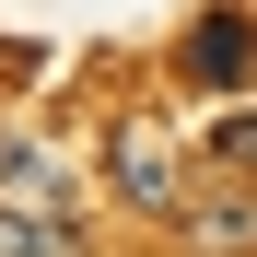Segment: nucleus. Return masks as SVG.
I'll list each match as a JSON object with an SVG mask.
<instances>
[{
    "mask_svg": "<svg viewBox=\"0 0 257 257\" xmlns=\"http://www.w3.org/2000/svg\"><path fill=\"white\" fill-rule=\"evenodd\" d=\"M0 257H82V234H70V210H24V199H0Z\"/></svg>",
    "mask_w": 257,
    "mask_h": 257,
    "instance_id": "obj_5",
    "label": "nucleus"
},
{
    "mask_svg": "<svg viewBox=\"0 0 257 257\" xmlns=\"http://www.w3.org/2000/svg\"><path fill=\"white\" fill-rule=\"evenodd\" d=\"M210 164H234V176H257V117H222V128H210Z\"/></svg>",
    "mask_w": 257,
    "mask_h": 257,
    "instance_id": "obj_6",
    "label": "nucleus"
},
{
    "mask_svg": "<svg viewBox=\"0 0 257 257\" xmlns=\"http://www.w3.org/2000/svg\"><path fill=\"white\" fill-rule=\"evenodd\" d=\"M105 187H117L128 210H187V199H176V152H164L152 117H128L117 141H105Z\"/></svg>",
    "mask_w": 257,
    "mask_h": 257,
    "instance_id": "obj_1",
    "label": "nucleus"
},
{
    "mask_svg": "<svg viewBox=\"0 0 257 257\" xmlns=\"http://www.w3.org/2000/svg\"><path fill=\"white\" fill-rule=\"evenodd\" d=\"M176 222H187V245H199V257H245V245H257V199H245V187H222V199H187Z\"/></svg>",
    "mask_w": 257,
    "mask_h": 257,
    "instance_id": "obj_4",
    "label": "nucleus"
},
{
    "mask_svg": "<svg viewBox=\"0 0 257 257\" xmlns=\"http://www.w3.org/2000/svg\"><path fill=\"white\" fill-rule=\"evenodd\" d=\"M176 70L199 82V94H222V82H245V70H257V24H245V12H199V24L176 35Z\"/></svg>",
    "mask_w": 257,
    "mask_h": 257,
    "instance_id": "obj_2",
    "label": "nucleus"
},
{
    "mask_svg": "<svg viewBox=\"0 0 257 257\" xmlns=\"http://www.w3.org/2000/svg\"><path fill=\"white\" fill-rule=\"evenodd\" d=\"M0 199H24V210H70V164L47 141H0Z\"/></svg>",
    "mask_w": 257,
    "mask_h": 257,
    "instance_id": "obj_3",
    "label": "nucleus"
}]
</instances>
